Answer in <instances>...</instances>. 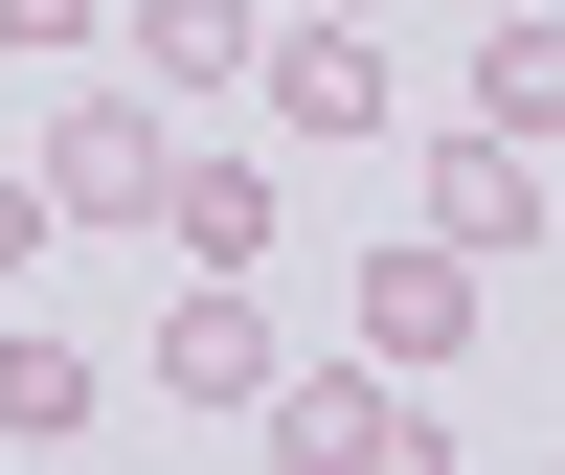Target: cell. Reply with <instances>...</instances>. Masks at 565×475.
<instances>
[{"mask_svg": "<svg viewBox=\"0 0 565 475\" xmlns=\"http://www.w3.org/2000/svg\"><path fill=\"white\" fill-rule=\"evenodd\" d=\"M23 181H45V226H159V181H181V114H159V91H68Z\"/></svg>", "mask_w": 565, "mask_h": 475, "instance_id": "7a4b0ae2", "label": "cell"}, {"mask_svg": "<svg viewBox=\"0 0 565 475\" xmlns=\"http://www.w3.org/2000/svg\"><path fill=\"white\" fill-rule=\"evenodd\" d=\"M0 431H23V453H68V431H90V362H68V340H23V317H0Z\"/></svg>", "mask_w": 565, "mask_h": 475, "instance_id": "30bf717a", "label": "cell"}, {"mask_svg": "<svg viewBox=\"0 0 565 475\" xmlns=\"http://www.w3.org/2000/svg\"><path fill=\"white\" fill-rule=\"evenodd\" d=\"M159 408H271V295L249 272H204V295L159 317Z\"/></svg>", "mask_w": 565, "mask_h": 475, "instance_id": "277c9868", "label": "cell"}, {"mask_svg": "<svg viewBox=\"0 0 565 475\" xmlns=\"http://www.w3.org/2000/svg\"><path fill=\"white\" fill-rule=\"evenodd\" d=\"M452 340H476V250L430 226V250H385V272H362V362H407V386H430Z\"/></svg>", "mask_w": 565, "mask_h": 475, "instance_id": "5b68a950", "label": "cell"}, {"mask_svg": "<svg viewBox=\"0 0 565 475\" xmlns=\"http://www.w3.org/2000/svg\"><path fill=\"white\" fill-rule=\"evenodd\" d=\"M340 23H385V0H340Z\"/></svg>", "mask_w": 565, "mask_h": 475, "instance_id": "4fadbf2b", "label": "cell"}, {"mask_svg": "<svg viewBox=\"0 0 565 475\" xmlns=\"http://www.w3.org/2000/svg\"><path fill=\"white\" fill-rule=\"evenodd\" d=\"M476 114L498 136H565V0H498L476 23Z\"/></svg>", "mask_w": 565, "mask_h": 475, "instance_id": "9c48e42d", "label": "cell"}, {"mask_svg": "<svg viewBox=\"0 0 565 475\" xmlns=\"http://www.w3.org/2000/svg\"><path fill=\"white\" fill-rule=\"evenodd\" d=\"M271 136H385V23H340V0H295V23L249 45Z\"/></svg>", "mask_w": 565, "mask_h": 475, "instance_id": "3957f363", "label": "cell"}, {"mask_svg": "<svg viewBox=\"0 0 565 475\" xmlns=\"http://www.w3.org/2000/svg\"><path fill=\"white\" fill-rule=\"evenodd\" d=\"M23 250H45V181H0V272H23Z\"/></svg>", "mask_w": 565, "mask_h": 475, "instance_id": "7c38bea8", "label": "cell"}, {"mask_svg": "<svg viewBox=\"0 0 565 475\" xmlns=\"http://www.w3.org/2000/svg\"><path fill=\"white\" fill-rule=\"evenodd\" d=\"M90 23H114V0H0V45H23V68H68Z\"/></svg>", "mask_w": 565, "mask_h": 475, "instance_id": "8fae6325", "label": "cell"}, {"mask_svg": "<svg viewBox=\"0 0 565 475\" xmlns=\"http://www.w3.org/2000/svg\"><path fill=\"white\" fill-rule=\"evenodd\" d=\"M249 431L295 453V475H430V453H452L407 362H271V408H249Z\"/></svg>", "mask_w": 565, "mask_h": 475, "instance_id": "6da1fadb", "label": "cell"}, {"mask_svg": "<svg viewBox=\"0 0 565 475\" xmlns=\"http://www.w3.org/2000/svg\"><path fill=\"white\" fill-rule=\"evenodd\" d=\"M159 226H181L204 272H249V250H271V159H226V136H181V181H159Z\"/></svg>", "mask_w": 565, "mask_h": 475, "instance_id": "ba28073f", "label": "cell"}, {"mask_svg": "<svg viewBox=\"0 0 565 475\" xmlns=\"http://www.w3.org/2000/svg\"><path fill=\"white\" fill-rule=\"evenodd\" d=\"M114 45H136V91H159V114H181V91H249V0H114Z\"/></svg>", "mask_w": 565, "mask_h": 475, "instance_id": "8992f818", "label": "cell"}, {"mask_svg": "<svg viewBox=\"0 0 565 475\" xmlns=\"http://www.w3.org/2000/svg\"><path fill=\"white\" fill-rule=\"evenodd\" d=\"M430 226H452V250H543V136H452V159H430Z\"/></svg>", "mask_w": 565, "mask_h": 475, "instance_id": "52a82bcc", "label": "cell"}, {"mask_svg": "<svg viewBox=\"0 0 565 475\" xmlns=\"http://www.w3.org/2000/svg\"><path fill=\"white\" fill-rule=\"evenodd\" d=\"M476 23H498V0H476Z\"/></svg>", "mask_w": 565, "mask_h": 475, "instance_id": "5bb4252c", "label": "cell"}]
</instances>
